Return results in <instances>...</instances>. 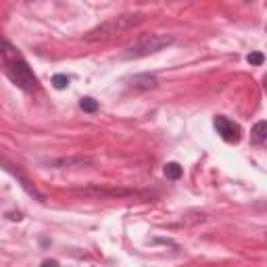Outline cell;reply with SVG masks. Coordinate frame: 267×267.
<instances>
[{"label": "cell", "instance_id": "6", "mask_svg": "<svg viewBox=\"0 0 267 267\" xmlns=\"http://www.w3.org/2000/svg\"><path fill=\"white\" fill-rule=\"evenodd\" d=\"M250 140L255 144H265V140H267V121H259L255 128H252V132H250Z\"/></svg>", "mask_w": 267, "mask_h": 267}, {"label": "cell", "instance_id": "13", "mask_svg": "<svg viewBox=\"0 0 267 267\" xmlns=\"http://www.w3.org/2000/svg\"><path fill=\"white\" fill-rule=\"evenodd\" d=\"M40 267H61V265H59V261H54V259H46Z\"/></svg>", "mask_w": 267, "mask_h": 267}, {"label": "cell", "instance_id": "12", "mask_svg": "<svg viewBox=\"0 0 267 267\" xmlns=\"http://www.w3.org/2000/svg\"><path fill=\"white\" fill-rule=\"evenodd\" d=\"M247 61L250 63V65H263L265 57H263V52H250L249 57H247Z\"/></svg>", "mask_w": 267, "mask_h": 267}, {"label": "cell", "instance_id": "9", "mask_svg": "<svg viewBox=\"0 0 267 267\" xmlns=\"http://www.w3.org/2000/svg\"><path fill=\"white\" fill-rule=\"evenodd\" d=\"M182 173H184V169L180 167V163H167L165 165V175L169 180H180Z\"/></svg>", "mask_w": 267, "mask_h": 267}, {"label": "cell", "instance_id": "2", "mask_svg": "<svg viewBox=\"0 0 267 267\" xmlns=\"http://www.w3.org/2000/svg\"><path fill=\"white\" fill-rule=\"evenodd\" d=\"M169 44H173V36H167V33H150V36L138 40L136 44H132L121 57L123 59H142V57H149V54L163 50V48H167Z\"/></svg>", "mask_w": 267, "mask_h": 267}, {"label": "cell", "instance_id": "11", "mask_svg": "<svg viewBox=\"0 0 267 267\" xmlns=\"http://www.w3.org/2000/svg\"><path fill=\"white\" fill-rule=\"evenodd\" d=\"M52 86L57 88V90L67 88V86H69V77H67V75H63V73H57V75L52 77Z\"/></svg>", "mask_w": 267, "mask_h": 267}, {"label": "cell", "instance_id": "3", "mask_svg": "<svg viewBox=\"0 0 267 267\" xmlns=\"http://www.w3.org/2000/svg\"><path fill=\"white\" fill-rule=\"evenodd\" d=\"M4 71H6V75H9L13 82L17 83V86H21L23 90H36L38 88L36 75H33L30 65H27V63L21 57L4 61Z\"/></svg>", "mask_w": 267, "mask_h": 267}, {"label": "cell", "instance_id": "7", "mask_svg": "<svg viewBox=\"0 0 267 267\" xmlns=\"http://www.w3.org/2000/svg\"><path fill=\"white\" fill-rule=\"evenodd\" d=\"M83 194H92V196H128L130 190H104V188H86Z\"/></svg>", "mask_w": 267, "mask_h": 267}, {"label": "cell", "instance_id": "5", "mask_svg": "<svg viewBox=\"0 0 267 267\" xmlns=\"http://www.w3.org/2000/svg\"><path fill=\"white\" fill-rule=\"evenodd\" d=\"M130 86L134 90H150V88H157V77L150 75V73H142V75H134L130 80Z\"/></svg>", "mask_w": 267, "mask_h": 267}, {"label": "cell", "instance_id": "4", "mask_svg": "<svg viewBox=\"0 0 267 267\" xmlns=\"http://www.w3.org/2000/svg\"><path fill=\"white\" fill-rule=\"evenodd\" d=\"M215 128L226 142H238L240 140V128L228 117H215Z\"/></svg>", "mask_w": 267, "mask_h": 267}, {"label": "cell", "instance_id": "10", "mask_svg": "<svg viewBox=\"0 0 267 267\" xmlns=\"http://www.w3.org/2000/svg\"><path fill=\"white\" fill-rule=\"evenodd\" d=\"M80 107H82L83 111H86V113H94V111L98 109V102L94 100V98H90V96H86V98H82Z\"/></svg>", "mask_w": 267, "mask_h": 267}, {"label": "cell", "instance_id": "1", "mask_svg": "<svg viewBox=\"0 0 267 267\" xmlns=\"http://www.w3.org/2000/svg\"><path fill=\"white\" fill-rule=\"evenodd\" d=\"M142 21H144L142 15H119V17H113V19L104 21V23L94 27L92 32H88L83 40H86V42H104V40L113 38L115 33H119V32H125V30H130V27H134V25L142 23Z\"/></svg>", "mask_w": 267, "mask_h": 267}, {"label": "cell", "instance_id": "8", "mask_svg": "<svg viewBox=\"0 0 267 267\" xmlns=\"http://www.w3.org/2000/svg\"><path fill=\"white\" fill-rule=\"evenodd\" d=\"M88 163H92V159L75 157V159H59V161H54L52 165H57V167H69V165H88Z\"/></svg>", "mask_w": 267, "mask_h": 267}]
</instances>
